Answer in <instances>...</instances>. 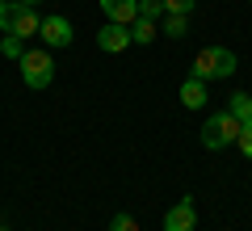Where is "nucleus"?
<instances>
[{"label":"nucleus","instance_id":"obj_1","mask_svg":"<svg viewBox=\"0 0 252 231\" xmlns=\"http://www.w3.org/2000/svg\"><path fill=\"white\" fill-rule=\"evenodd\" d=\"M38 26H42V17L34 13V4H17V0H9V4H0V34H13V38H34Z\"/></svg>","mask_w":252,"mask_h":231},{"label":"nucleus","instance_id":"obj_2","mask_svg":"<svg viewBox=\"0 0 252 231\" xmlns=\"http://www.w3.org/2000/svg\"><path fill=\"white\" fill-rule=\"evenodd\" d=\"M231 71H235V51H227V46H202L198 59H193L198 80H227Z\"/></svg>","mask_w":252,"mask_h":231},{"label":"nucleus","instance_id":"obj_3","mask_svg":"<svg viewBox=\"0 0 252 231\" xmlns=\"http://www.w3.org/2000/svg\"><path fill=\"white\" fill-rule=\"evenodd\" d=\"M17 67H21L26 89H51V80H55V59H51V51H26V55L17 59Z\"/></svg>","mask_w":252,"mask_h":231},{"label":"nucleus","instance_id":"obj_4","mask_svg":"<svg viewBox=\"0 0 252 231\" xmlns=\"http://www.w3.org/2000/svg\"><path fill=\"white\" fill-rule=\"evenodd\" d=\"M240 118H231V114H215V118H206V126H202V143H206L210 151H219V147H227V143H235L240 139Z\"/></svg>","mask_w":252,"mask_h":231},{"label":"nucleus","instance_id":"obj_5","mask_svg":"<svg viewBox=\"0 0 252 231\" xmlns=\"http://www.w3.org/2000/svg\"><path fill=\"white\" fill-rule=\"evenodd\" d=\"M38 38L46 42V51H55V46H72V21L59 17V13H51V17H42V26H38Z\"/></svg>","mask_w":252,"mask_h":231},{"label":"nucleus","instance_id":"obj_6","mask_svg":"<svg viewBox=\"0 0 252 231\" xmlns=\"http://www.w3.org/2000/svg\"><path fill=\"white\" fill-rule=\"evenodd\" d=\"M193 227H198V206H193V198H181L164 214V231H193Z\"/></svg>","mask_w":252,"mask_h":231},{"label":"nucleus","instance_id":"obj_7","mask_svg":"<svg viewBox=\"0 0 252 231\" xmlns=\"http://www.w3.org/2000/svg\"><path fill=\"white\" fill-rule=\"evenodd\" d=\"M97 46L105 55H118L130 46V26H118V21H105V26L97 30Z\"/></svg>","mask_w":252,"mask_h":231},{"label":"nucleus","instance_id":"obj_8","mask_svg":"<svg viewBox=\"0 0 252 231\" xmlns=\"http://www.w3.org/2000/svg\"><path fill=\"white\" fill-rule=\"evenodd\" d=\"M101 13H105L109 21H118V26H135L139 0H101Z\"/></svg>","mask_w":252,"mask_h":231},{"label":"nucleus","instance_id":"obj_9","mask_svg":"<svg viewBox=\"0 0 252 231\" xmlns=\"http://www.w3.org/2000/svg\"><path fill=\"white\" fill-rule=\"evenodd\" d=\"M181 105H185V109H202V105H206V80L189 76V80L181 84Z\"/></svg>","mask_w":252,"mask_h":231},{"label":"nucleus","instance_id":"obj_10","mask_svg":"<svg viewBox=\"0 0 252 231\" xmlns=\"http://www.w3.org/2000/svg\"><path fill=\"white\" fill-rule=\"evenodd\" d=\"M156 21H147V17H135V26H130V42H139V46H147V42H156Z\"/></svg>","mask_w":252,"mask_h":231},{"label":"nucleus","instance_id":"obj_11","mask_svg":"<svg viewBox=\"0 0 252 231\" xmlns=\"http://www.w3.org/2000/svg\"><path fill=\"white\" fill-rule=\"evenodd\" d=\"M227 114L240 118V122H248V118H252V97H248V93H231V105H227Z\"/></svg>","mask_w":252,"mask_h":231},{"label":"nucleus","instance_id":"obj_12","mask_svg":"<svg viewBox=\"0 0 252 231\" xmlns=\"http://www.w3.org/2000/svg\"><path fill=\"white\" fill-rule=\"evenodd\" d=\"M164 34H168V38H185V34H189V17L168 13V17H164Z\"/></svg>","mask_w":252,"mask_h":231},{"label":"nucleus","instance_id":"obj_13","mask_svg":"<svg viewBox=\"0 0 252 231\" xmlns=\"http://www.w3.org/2000/svg\"><path fill=\"white\" fill-rule=\"evenodd\" d=\"M235 147H240V156H244V160H252V118L240 126V139H235Z\"/></svg>","mask_w":252,"mask_h":231},{"label":"nucleus","instance_id":"obj_14","mask_svg":"<svg viewBox=\"0 0 252 231\" xmlns=\"http://www.w3.org/2000/svg\"><path fill=\"white\" fill-rule=\"evenodd\" d=\"M109 231H139V219H135V214H114V219H109Z\"/></svg>","mask_w":252,"mask_h":231},{"label":"nucleus","instance_id":"obj_15","mask_svg":"<svg viewBox=\"0 0 252 231\" xmlns=\"http://www.w3.org/2000/svg\"><path fill=\"white\" fill-rule=\"evenodd\" d=\"M0 55H9V59H21V55H26V51H21V38L4 34V38H0Z\"/></svg>","mask_w":252,"mask_h":231},{"label":"nucleus","instance_id":"obj_16","mask_svg":"<svg viewBox=\"0 0 252 231\" xmlns=\"http://www.w3.org/2000/svg\"><path fill=\"white\" fill-rule=\"evenodd\" d=\"M164 13V0H139V17H147V21H156Z\"/></svg>","mask_w":252,"mask_h":231},{"label":"nucleus","instance_id":"obj_17","mask_svg":"<svg viewBox=\"0 0 252 231\" xmlns=\"http://www.w3.org/2000/svg\"><path fill=\"white\" fill-rule=\"evenodd\" d=\"M193 4H198V0H164V13H181V17H189Z\"/></svg>","mask_w":252,"mask_h":231},{"label":"nucleus","instance_id":"obj_18","mask_svg":"<svg viewBox=\"0 0 252 231\" xmlns=\"http://www.w3.org/2000/svg\"><path fill=\"white\" fill-rule=\"evenodd\" d=\"M17 4H38V0H17Z\"/></svg>","mask_w":252,"mask_h":231},{"label":"nucleus","instance_id":"obj_19","mask_svg":"<svg viewBox=\"0 0 252 231\" xmlns=\"http://www.w3.org/2000/svg\"><path fill=\"white\" fill-rule=\"evenodd\" d=\"M0 4H9V0H0Z\"/></svg>","mask_w":252,"mask_h":231},{"label":"nucleus","instance_id":"obj_20","mask_svg":"<svg viewBox=\"0 0 252 231\" xmlns=\"http://www.w3.org/2000/svg\"><path fill=\"white\" fill-rule=\"evenodd\" d=\"M0 231H9V227H0Z\"/></svg>","mask_w":252,"mask_h":231},{"label":"nucleus","instance_id":"obj_21","mask_svg":"<svg viewBox=\"0 0 252 231\" xmlns=\"http://www.w3.org/2000/svg\"><path fill=\"white\" fill-rule=\"evenodd\" d=\"M248 4H252V0H248Z\"/></svg>","mask_w":252,"mask_h":231}]
</instances>
